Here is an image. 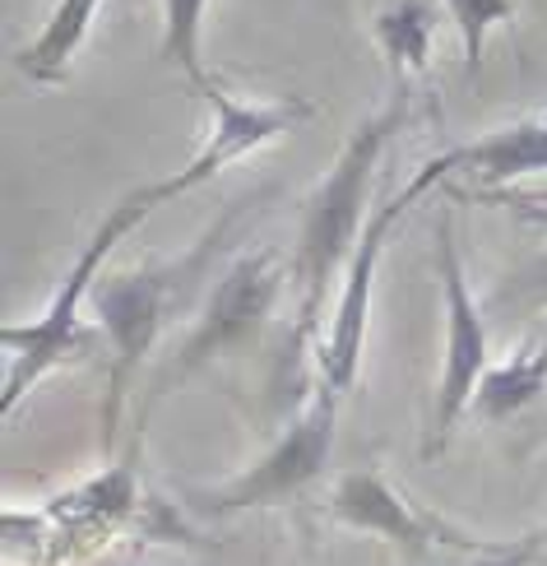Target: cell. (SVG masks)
<instances>
[{
	"label": "cell",
	"instance_id": "cell-13",
	"mask_svg": "<svg viewBox=\"0 0 547 566\" xmlns=\"http://www.w3.org/2000/svg\"><path fill=\"white\" fill-rule=\"evenodd\" d=\"M432 38H436V10L432 0H390L376 14V42L386 61L395 65L399 80H418L432 56Z\"/></svg>",
	"mask_w": 547,
	"mask_h": 566
},
{
	"label": "cell",
	"instance_id": "cell-10",
	"mask_svg": "<svg viewBox=\"0 0 547 566\" xmlns=\"http://www.w3.org/2000/svg\"><path fill=\"white\" fill-rule=\"evenodd\" d=\"M441 168L445 177H473L483 191H511L515 181L547 172V112L445 149Z\"/></svg>",
	"mask_w": 547,
	"mask_h": 566
},
{
	"label": "cell",
	"instance_id": "cell-15",
	"mask_svg": "<svg viewBox=\"0 0 547 566\" xmlns=\"http://www.w3.org/2000/svg\"><path fill=\"white\" fill-rule=\"evenodd\" d=\"M450 19L460 29V42H464V70L469 80H478L483 70V52H487V33L496 23H511L519 14L515 0H445Z\"/></svg>",
	"mask_w": 547,
	"mask_h": 566
},
{
	"label": "cell",
	"instance_id": "cell-5",
	"mask_svg": "<svg viewBox=\"0 0 547 566\" xmlns=\"http://www.w3.org/2000/svg\"><path fill=\"white\" fill-rule=\"evenodd\" d=\"M339 390H329L316 381L306 409L278 432V441L260 455L251 469H242L228 483H213L196 492V511L200 515H242L260 506H283L297 492L312 488L335 455V432H339Z\"/></svg>",
	"mask_w": 547,
	"mask_h": 566
},
{
	"label": "cell",
	"instance_id": "cell-12",
	"mask_svg": "<svg viewBox=\"0 0 547 566\" xmlns=\"http://www.w3.org/2000/svg\"><path fill=\"white\" fill-rule=\"evenodd\" d=\"M543 386H547V348H543V339H534L529 348L511 353L506 363H496L483 376L478 395H473V413L487 422H506L519 409H529L543 395Z\"/></svg>",
	"mask_w": 547,
	"mask_h": 566
},
{
	"label": "cell",
	"instance_id": "cell-17",
	"mask_svg": "<svg viewBox=\"0 0 547 566\" xmlns=\"http://www.w3.org/2000/svg\"><path fill=\"white\" fill-rule=\"evenodd\" d=\"M478 200L506 205L511 214H519V219H529V223H543V228H547V191H478Z\"/></svg>",
	"mask_w": 547,
	"mask_h": 566
},
{
	"label": "cell",
	"instance_id": "cell-7",
	"mask_svg": "<svg viewBox=\"0 0 547 566\" xmlns=\"http://www.w3.org/2000/svg\"><path fill=\"white\" fill-rule=\"evenodd\" d=\"M445 181V168L441 158L422 163V172L403 186V191L386 205H376V214L367 219L362 228V242L353 251V261L344 270V283H339V302L329 312V325H325V339L316 348V381L348 395L353 381H358V367H362V348H367V325H371V293H376V270H380V255L390 247V232L395 223L403 219V209L418 205L432 186Z\"/></svg>",
	"mask_w": 547,
	"mask_h": 566
},
{
	"label": "cell",
	"instance_id": "cell-6",
	"mask_svg": "<svg viewBox=\"0 0 547 566\" xmlns=\"http://www.w3.org/2000/svg\"><path fill=\"white\" fill-rule=\"evenodd\" d=\"M436 274H441V302H445V348H441V376H436V405H432V437L427 455H441L450 432L473 409L483 376L492 371V335L483 321V306L469 289L464 255L455 238V219L441 214L436 223Z\"/></svg>",
	"mask_w": 547,
	"mask_h": 566
},
{
	"label": "cell",
	"instance_id": "cell-18",
	"mask_svg": "<svg viewBox=\"0 0 547 566\" xmlns=\"http://www.w3.org/2000/svg\"><path fill=\"white\" fill-rule=\"evenodd\" d=\"M547 544V530H538L534 538H525V544H511V548H496V553H487V557H478L473 566H529L534 557H538V548Z\"/></svg>",
	"mask_w": 547,
	"mask_h": 566
},
{
	"label": "cell",
	"instance_id": "cell-8",
	"mask_svg": "<svg viewBox=\"0 0 547 566\" xmlns=\"http://www.w3.org/2000/svg\"><path fill=\"white\" fill-rule=\"evenodd\" d=\"M209 107H213V126L204 135V145H200V154L190 158L181 172L158 181V196L162 200H177L186 191H200V186H209L219 172H228L232 163H242L246 154L274 145V139H283L293 126H302L306 116H312V103H297V98L242 103V98H232V93H223V88L209 93Z\"/></svg>",
	"mask_w": 547,
	"mask_h": 566
},
{
	"label": "cell",
	"instance_id": "cell-14",
	"mask_svg": "<svg viewBox=\"0 0 547 566\" xmlns=\"http://www.w3.org/2000/svg\"><path fill=\"white\" fill-rule=\"evenodd\" d=\"M204 10L209 0H162V61L177 65L200 88V98L219 88L204 70Z\"/></svg>",
	"mask_w": 547,
	"mask_h": 566
},
{
	"label": "cell",
	"instance_id": "cell-16",
	"mask_svg": "<svg viewBox=\"0 0 547 566\" xmlns=\"http://www.w3.org/2000/svg\"><path fill=\"white\" fill-rule=\"evenodd\" d=\"M496 302H506V306H529V312H547V255H538L534 265H525L519 274H511Z\"/></svg>",
	"mask_w": 547,
	"mask_h": 566
},
{
	"label": "cell",
	"instance_id": "cell-3",
	"mask_svg": "<svg viewBox=\"0 0 547 566\" xmlns=\"http://www.w3.org/2000/svg\"><path fill=\"white\" fill-rule=\"evenodd\" d=\"M228 228H232V219H223L196 251L177 255V261H158V265H139V270H126V274H107V279H98V289H93L88 306H93L98 329L112 344V376H107V395H103V446L107 451L116 441V422H122L126 395L135 386L139 367L149 363V353H154V344L162 335V325H168L181 289L204 270V261L213 255V242H219Z\"/></svg>",
	"mask_w": 547,
	"mask_h": 566
},
{
	"label": "cell",
	"instance_id": "cell-1",
	"mask_svg": "<svg viewBox=\"0 0 547 566\" xmlns=\"http://www.w3.org/2000/svg\"><path fill=\"white\" fill-rule=\"evenodd\" d=\"M413 112V84L399 80L390 103L371 112L367 122L348 135V145L339 149V158L329 163V172L320 177V186L312 191L302 209V228H297V255H293V279H297V329H293V344H312L320 316H325V302L329 289H335V274L339 265L348 270L353 251L362 242V228H367V200H371V186L380 172V158L395 145V135L403 130Z\"/></svg>",
	"mask_w": 547,
	"mask_h": 566
},
{
	"label": "cell",
	"instance_id": "cell-2",
	"mask_svg": "<svg viewBox=\"0 0 547 566\" xmlns=\"http://www.w3.org/2000/svg\"><path fill=\"white\" fill-rule=\"evenodd\" d=\"M158 205H168V200L158 196V181L130 191L98 228H93V238L84 242L80 261L70 265L65 279L56 283V293H52V302H46V312L38 321H19V325L0 329V348H6V390H0V413H6V418L23 405V399H29V390L42 381L46 371H56L61 363L75 358L80 348H88V329H84L80 312L88 306L93 289H98L107 255L122 247L130 232L154 214Z\"/></svg>",
	"mask_w": 547,
	"mask_h": 566
},
{
	"label": "cell",
	"instance_id": "cell-19",
	"mask_svg": "<svg viewBox=\"0 0 547 566\" xmlns=\"http://www.w3.org/2000/svg\"><path fill=\"white\" fill-rule=\"evenodd\" d=\"M538 339H543V348H547V325H543V335H538Z\"/></svg>",
	"mask_w": 547,
	"mask_h": 566
},
{
	"label": "cell",
	"instance_id": "cell-9",
	"mask_svg": "<svg viewBox=\"0 0 547 566\" xmlns=\"http://www.w3.org/2000/svg\"><path fill=\"white\" fill-rule=\"evenodd\" d=\"M329 515H335L344 530L386 538L390 548L413 553V557H422L427 548H436V544L478 553V557L496 553L492 544H478V538H469L460 530L441 525L436 515L409 506V502L399 497V488L386 474H380V469H348V474L339 479V488H335V497H329Z\"/></svg>",
	"mask_w": 547,
	"mask_h": 566
},
{
	"label": "cell",
	"instance_id": "cell-4",
	"mask_svg": "<svg viewBox=\"0 0 547 566\" xmlns=\"http://www.w3.org/2000/svg\"><path fill=\"white\" fill-rule=\"evenodd\" d=\"M283 293V270L270 251H246L228 265V274L213 283L196 325L186 329V339L172 348V358L158 367V381L149 386V405H158L168 390L186 386L200 367L228 358L242 344L260 335V325L270 321L274 302Z\"/></svg>",
	"mask_w": 547,
	"mask_h": 566
},
{
	"label": "cell",
	"instance_id": "cell-11",
	"mask_svg": "<svg viewBox=\"0 0 547 566\" xmlns=\"http://www.w3.org/2000/svg\"><path fill=\"white\" fill-rule=\"evenodd\" d=\"M103 0H56L52 19L42 23V33L14 56L19 75L33 84H65L70 65L84 52V42L93 33V19H98Z\"/></svg>",
	"mask_w": 547,
	"mask_h": 566
}]
</instances>
